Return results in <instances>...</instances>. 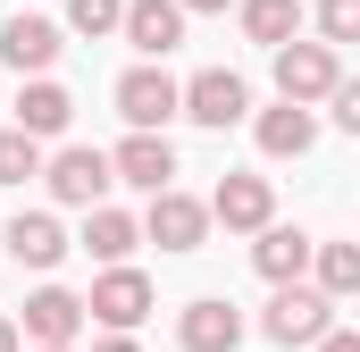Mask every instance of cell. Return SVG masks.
Instances as JSON below:
<instances>
[{
	"mask_svg": "<svg viewBox=\"0 0 360 352\" xmlns=\"http://www.w3.org/2000/svg\"><path fill=\"white\" fill-rule=\"evenodd\" d=\"M260 336H269V344H310L319 352V336H335V302H327L319 285H276V302L260 310Z\"/></svg>",
	"mask_w": 360,
	"mask_h": 352,
	"instance_id": "cell-1",
	"label": "cell"
},
{
	"mask_svg": "<svg viewBox=\"0 0 360 352\" xmlns=\"http://www.w3.org/2000/svg\"><path fill=\"white\" fill-rule=\"evenodd\" d=\"M117 118H126L134 134H160L168 118H184V84L168 68H126V76H117Z\"/></svg>",
	"mask_w": 360,
	"mask_h": 352,
	"instance_id": "cell-2",
	"label": "cell"
},
{
	"mask_svg": "<svg viewBox=\"0 0 360 352\" xmlns=\"http://www.w3.org/2000/svg\"><path fill=\"white\" fill-rule=\"evenodd\" d=\"M84 310L109 327V336H134V327L151 319V277H143V268H101L92 294H84Z\"/></svg>",
	"mask_w": 360,
	"mask_h": 352,
	"instance_id": "cell-3",
	"label": "cell"
},
{
	"mask_svg": "<svg viewBox=\"0 0 360 352\" xmlns=\"http://www.w3.org/2000/svg\"><path fill=\"white\" fill-rule=\"evenodd\" d=\"M42 184H51V201H68V210H101V193L117 184V168H109V151H92V143H68V151L42 168Z\"/></svg>",
	"mask_w": 360,
	"mask_h": 352,
	"instance_id": "cell-4",
	"label": "cell"
},
{
	"mask_svg": "<svg viewBox=\"0 0 360 352\" xmlns=\"http://www.w3.org/2000/svg\"><path fill=\"white\" fill-rule=\"evenodd\" d=\"M335 84H344V68H335V51H327V42H285V51H276V92H285L293 109L335 101Z\"/></svg>",
	"mask_w": 360,
	"mask_h": 352,
	"instance_id": "cell-5",
	"label": "cell"
},
{
	"mask_svg": "<svg viewBox=\"0 0 360 352\" xmlns=\"http://www.w3.org/2000/svg\"><path fill=\"white\" fill-rule=\"evenodd\" d=\"M184 118H193V126H210V134H226V126H243V118H252V84H243L235 68H201V76L184 84Z\"/></svg>",
	"mask_w": 360,
	"mask_h": 352,
	"instance_id": "cell-6",
	"label": "cell"
},
{
	"mask_svg": "<svg viewBox=\"0 0 360 352\" xmlns=\"http://www.w3.org/2000/svg\"><path fill=\"white\" fill-rule=\"evenodd\" d=\"M210 218H218V227H235V235H269V227H276V193H269V176H218Z\"/></svg>",
	"mask_w": 360,
	"mask_h": 352,
	"instance_id": "cell-7",
	"label": "cell"
},
{
	"mask_svg": "<svg viewBox=\"0 0 360 352\" xmlns=\"http://www.w3.org/2000/svg\"><path fill=\"white\" fill-rule=\"evenodd\" d=\"M109 168H117V184H143L151 201L176 193V151H168V134H126V143L109 151Z\"/></svg>",
	"mask_w": 360,
	"mask_h": 352,
	"instance_id": "cell-8",
	"label": "cell"
},
{
	"mask_svg": "<svg viewBox=\"0 0 360 352\" xmlns=\"http://www.w3.org/2000/svg\"><path fill=\"white\" fill-rule=\"evenodd\" d=\"M143 235H151L160 252H201V235H210V201H193V193H160V201L143 210Z\"/></svg>",
	"mask_w": 360,
	"mask_h": 352,
	"instance_id": "cell-9",
	"label": "cell"
},
{
	"mask_svg": "<svg viewBox=\"0 0 360 352\" xmlns=\"http://www.w3.org/2000/svg\"><path fill=\"white\" fill-rule=\"evenodd\" d=\"M84 294H68V285H42L34 302H25V336H34V352H51V344H76L84 336Z\"/></svg>",
	"mask_w": 360,
	"mask_h": 352,
	"instance_id": "cell-10",
	"label": "cell"
},
{
	"mask_svg": "<svg viewBox=\"0 0 360 352\" xmlns=\"http://www.w3.org/2000/svg\"><path fill=\"white\" fill-rule=\"evenodd\" d=\"M176 344H184V352H235V344H243V310H235V302H218V294L184 302Z\"/></svg>",
	"mask_w": 360,
	"mask_h": 352,
	"instance_id": "cell-11",
	"label": "cell"
},
{
	"mask_svg": "<svg viewBox=\"0 0 360 352\" xmlns=\"http://www.w3.org/2000/svg\"><path fill=\"white\" fill-rule=\"evenodd\" d=\"M126 42L143 51V68H160V59L184 42V8L176 0H126Z\"/></svg>",
	"mask_w": 360,
	"mask_h": 352,
	"instance_id": "cell-12",
	"label": "cell"
},
{
	"mask_svg": "<svg viewBox=\"0 0 360 352\" xmlns=\"http://www.w3.org/2000/svg\"><path fill=\"white\" fill-rule=\"evenodd\" d=\"M8 260L17 268H59L68 260V227H59L51 210H17V218H8Z\"/></svg>",
	"mask_w": 360,
	"mask_h": 352,
	"instance_id": "cell-13",
	"label": "cell"
},
{
	"mask_svg": "<svg viewBox=\"0 0 360 352\" xmlns=\"http://www.w3.org/2000/svg\"><path fill=\"white\" fill-rule=\"evenodd\" d=\"M0 59H8L17 76H51V59H59V25H51V17H8V25H0Z\"/></svg>",
	"mask_w": 360,
	"mask_h": 352,
	"instance_id": "cell-14",
	"label": "cell"
},
{
	"mask_svg": "<svg viewBox=\"0 0 360 352\" xmlns=\"http://www.w3.org/2000/svg\"><path fill=\"white\" fill-rule=\"evenodd\" d=\"M310 260H319V235H302V227H269V235L252 244V268H260L269 285H302Z\"/></svg>",
	"mask_w": 360,
	"mask_h": 352,
	"instance_id": "cell-15",
	"label": "cell"
},
{
	"mask_svg": "<svg viewBox=\"0 0 360 352\" xmlns=\"http://www.w3.org/2000/svg\"><path fill=\"white\" fill-rule=\"evenodd\" d=\"M68 118H76V101H68V84H51V76H34V84L17 92V134H34V143H51V134H68Z\"/></svg>",
	"mask_w": 360,
	"mask_h": 352,
	"instance_id": "cell-16",
	"label": "cell"
},
{
	"mask_svg": "<svg viewBox=\"0 0 360 352\" xmlns=\"http://www.w3.org/2000/svg\"><path fill=\"white\" fill-rule=\"evenodd\" d=\"M252 134H260V151H269V160H302V151L319 143V118H310V109H293V101H276V109L252 118Z\"/></svg>",
	"mask_w": 360,
	"mask_h": 352,
	"instance_id": "cell-17",
	"label": "cell"
},
{
	"mask_svg": "<svg viewBox=\"0 0 360 352\" xmlns=\"http://www.w3.org/2000/svg\"><path fill=\"white\" fill-rule=\"evenodd\" d=\"M134 244H143V218H126V210H109V201L84 218V252H92V260L126 268V252H134Z\"/></svg>",
	"mask_w": 360,
	"mask_h": 352,
	"instance_id": "cell-18",
	"label": "cell"
},
{
	"mask_svg": "<svg viewBox=\"0 0 360 352\" xmlns=\"http://www.w3.org/2000/svg\"><path fill=\"white\" fill-rule=\"evenodd\" d=\"M243 34L269 42V51H285L302 34V0H243Z\"/></svg>",
	"mask_w": 360,
	"mask_h": 352,
	"instance_id": "cell-19",
	"label": "cell"
},
{
	"mask_svg": "<svg viewBox=\"0 0 360 352\" xmlns=\"http://www.w3.org/2000/svg\"><path fill=\"white\" fill-rule=\"evenodd\" d=\"M319 294H327V302H352L360 294V244H319Z\"/></svg>",
	"mask_w": 360,
	"mask_h": 352,
	"instance_id": "cell-20",
	"label": "cell"
},
{
	"mask_svg": "<svg viewBox=\"0 0 360 352\" xmlns=\"http://www.w3.org/2000/svg\"><path fill=\"white\" fill-rule=\"evenodd\" d=\"M42 168H51V160H42V143L8 126V134H0V184H25V176H42Z\"/></svg>",
	"mask_w": 360,
	"mask_h": 352,
	"instance_id": "cell-21",
	"label": "cell"
},
{
	"mask_svg": "<svg viewBox=\"0 0 360 352\" xmlns=\"http://www.w3.org/2000/svg\"><path fill=\"white\" fill-rule=\"evenodd\" d=\"M68 25L101 42V34H126V0H68Z\"/></svg>",
	"mask_w": 360,
	"mask_h": 352,
	"instance_id": "cell-22",
	"label": "cell"
},
{
	"mask_svg": "<svg viewBox=\"0 0 360 352\" xmlns=\"http://www.w3.org/2000/svg\"><path fill=\"white\" fill-rule=\"evenodd\" d=\"M319 34H327V51L360 42V0H319Z\"/></svg>",
	"mask_w": 360,
	"mask_h": 352,
	"instance_id": "cell-23",
	"label": "cell"
},
{
	"mask_svg": "<svg viewBox=\"0 0 360 352\" xmlns=\"http://www.w3.org/2000/svg\"><path fill=\"white\" fill-rule=\"evenodd\" d=\"M335 126H344V134H360V76H344V84H335Z\"/></svg>",
	"mask_w": 360,
	"mask_h": 352,
	"instance_id": "cell-24",
	"label": "cell"
},
{
	"mask_svg": "<svg viewBox=\"0 0 360 352\" xmlns=\"http://www.w3.org/2000/svg\"><path fill=\"white\" fill-rule=\"evenodd\" d=\"M319 352H360V336H352V327H335V336H319Z\"/></svg>",
	"mask_w": 360,
	"mask_h": 352,
	"instance_id": "cell-25",
	"label": "cell"
},
{
	"mask_svg": "<svg viewBox=\"0 0 360 352\" xmlns=\"http://www.w3.org/2000/svg\"><path fill=\"white\" fill-rule=\"evenodd\" d=\"M0 352H25V327L17 319H0Z\"/></svg>",
	"mask_w": 360,
	"mask_h": 352,
	"instance_id": "cell-26",
	"label": "cell"
},
{
	"mask_svg": "<svg viewBox=\"0 0 360 352\" xmlns=\"http://www.w3.org/2000/svg\"><path fill=\"white\" fill-rule=\"evenodd\" d=\"M184 17H218V8H226V0H176Z\"/></svg>",
	"mask_w": 360,
	"mask_h": 352,
	"instance_id": "cell-27",
	"label": "cell"
},
{
	"mask_svg": "<svg viewBox=\"0 0 360 352\" xmlns=\"http://www.w3.org/2000/svg\"><path fill=\"white\" fill-rule=\"evenodd\" d=\"M92 352H134V336H101V344H92Z\"/></svg>",
	"mask_w": 360,
	"mask_h": 352,
	"instance_id": "cell-28",
	"label": "cell"
},
{
	"mask_svg": "<svg viewBox=\"0 0 360 352\" xmlns=\"http://www.w3.org/2000/svg\"><path fill=\"white\" fill-rule=\"evenodd\" d=\"M51 352H76V344H51Z\"/></svg>",
	"mask_w": 360,
	"mask_h": 352,
	"instance_id": "cell-29",
	"label": "cell"
}]
</instances>
